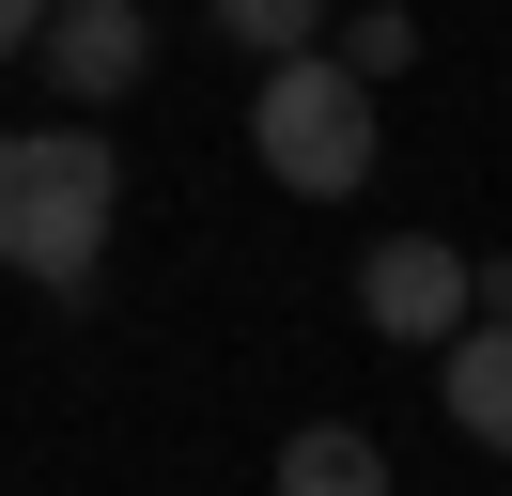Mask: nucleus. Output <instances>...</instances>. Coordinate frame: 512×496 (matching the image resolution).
<instances>
[{
	"mask_svg": "<svg viewBox=\"0 0 512 496\" xmlns=\"http://www.w3.org/2000/svg\"><path fill=\"white\" fill-rule=\"evenodd\" d=\"M109 217H125V155H109V124H16V140H0V248H16L32 295H94Z\"/></svg>",
	"mask_w": 512,
	"mask_h": 496,
	"instance_id": "1",
	"label": "nucleus"
},
{
	"mask_svg": "<svg viewBox=\"0 0 512 496\" xmlns=\"http://www.w3.org/2000/svg\"><path fill=\"white\" fill-rule=\"evenodd\" d=\"M249 155L295 186V202H342V186H373V155H388V140H373V93L342 78V47H326V62H280V78L249 93Z\"/></svg>",
	"mask_w": 512,
	"mask_h": 496,
	"instance_id": "2",
	"label": "nucleus"
},
{
	"mask_svg": "<svg viewBox=\"0 0 512 496\" xmlns=\"http://www.w3.org/2000/svg\"><path fill=\"white\" fill-rule=\"evenodd\" d=\"M466 310H481V264L450 233H388L373 264H357V326H373V341H435V357H450Z\"/></svg>",
	"mask_w": 512,
	"mask_h": 496,
	"instance_id": "3",
	"label": "nucleus"
},
{
	"mask_svg": "<svg viewBox=\"0 0 512 496\" xmlns=\"http://www.w3.org/2000/svg\"><path fill=\"white\" fill-rule=\"evenodd\" d=\"M16 47H32L78 109H109V93L156 78V16H140V0H63V16H16Z\"/></svg>",
	"mask_w": 512,
	"mask_h": 496,
	"instance_id": "4",
	"label": "nucleus"
},
{
	"mask_svg": "<svg viewBox=\"0 0 512 496\" xmlns=\"http://www.w3.org/2000/svg\"><path fill=\"white\" fill-rule=\"evenodd\" d=\"M435 403H450V434L466 450H512V326H466L435 357Z\"/></svg>",
	"mask_w": 512,
	"mask_h": 496,
	"instance_id": "5",
	"label": "nucleus"
},
{
	"mask_svg": "<svg viewBox=\"0 0 512 496\" xmlns=\"http://www.w3.org/2000/svg\"><path fill=\"white\" fill-rule=\"evenodd\" d=\"M280 496H388V450L357 419H311V434H280Z\"/></svg>",
	"mask_w": 512,
	"mask_h": 496,
	"instance_id": "6",
	"label": "nucleus"
},
{
	"mask_svg": "<svg viewBox=\"0 0 512 496\" xmlns=\"http://www.w3.org/2000/svg\"><path fill=\"white\" fill-rule=\"evenodd\" d=\"M218 31L264 62V78H280V62H326V47H342V31H326L311 0H218Z\"/></svg>",
	"mask_w": 512,
	"mask_h": 496,
	"instance_id": "7",
	"label": "nucleus"
},
{
	"mask_svg": "<svg viewBox=\"0 0 512 496\" xmlns=\"http://www.w3.org/2000/svg\"><path fill=\"white\" fill-rule=\"evenodd\" d=\"M404 62H419V16H342V78L357 93H388Z\"/></svg>",
	"mask_w": 512,
	"mask_h": 496,
	"instance_id": "8",
	"label": "nucleus"
}]
</instances>
